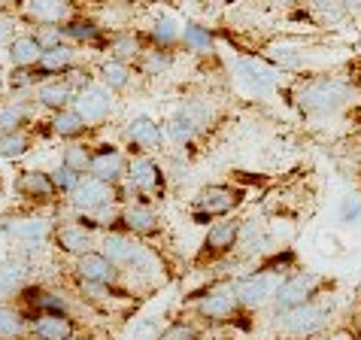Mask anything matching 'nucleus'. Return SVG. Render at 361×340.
<instances>
[{
    "label": "nucleus",
    "instance_id": "obj_1",
    "mask_svg": "<svg viewBox=\"0 0 361 340\" xmlns=\"http://www.w3.org/2000/svg\"><path fill=\"white\" fill-rule=\"evenodd\" d=\"M288 101L304 116H334L353 101V85L328 73L298 76L295 85L288 88Z\"/></svg>",
    "mask_w": 361,
    "mask_h": 340
},
{
    "label": "nucleus",
    "instance_id": "obj_2",
    "mask_svg": "<svg viewBox=\"0 0 361 340\" xmlns=\"http://www.w3.org/2000/svg\"><path fill=\"white\" fill-rule=\"evenodd\" d=\"M283 265H295V255L292 253L276 255V258L267 262V267H258V271L234 279V295H237L240 307L252 313V310H262L267 304H274L276 289H279V283H283V277L288 271V267H283Z\"/></svg>",
    "mask_w": 361,
    "mask_h": 340
},
{
    "label": "nucleus",
    "instance_id": "obj_3",
    "mask_svg": "<svg viewBox=\"0 0 361 340\" xmlns=\"http://www.w3.org/2000/svg\"><path fill=\"white\" fill-rule=\"evenodd\" d=\"M246 188L243 186H234V183H209L204 186L200 192L192 198L188 204V219L195 225H209L216 219H225V216H234L240 207L246 201Z\"/></svg>",
    "mask_w": 361,
    "mask_h": 340
},
{
    "label": "nucleus",
    "instance_id": "obj_4",
    "mask_svg": "<svg viewBox=\"0 0 361 340\" xmlns=\"http://www.w3.org/2000/svg\"><path fill=\"white\" fill-rule=\"evenodd\" d=\"M185 307H192L195 322H200V325H231V322H237V316L249 313V310H243L237 301L234 283L200 289L192 298H185Z\"/></svg>",
    "mask_w": 361,
    "mask_h": 340
},
{
    "label": "nucleus",
    "instance_id": "obj_5",
    "mask_svg": "<svg viewBox=\"0 0 361 340\" xmlns=\"http://www.w3.org/2000/svg\"><path fill=\"white\" fill-rule=\"evenodd\" d=\"M240 222H243V219L234 213V216L216 219V222L207 225V234H204V240H200L197 253H195V258H192L195 271H207V267L222 265L225 258L234 255L237 237H240Z\"/></svg>",
    "mask_w": 361,
    "mask_h": 340
},
{
    "label": "nucleus",
    "instance_id": "obj_6",
    "mask_svg": "<svg viewBox=\"0 0 361 340\" xmlns=\"http://www.w3.org/2000/svg\"><path fill=\"white\" fill-rule=\"evenodd\" d=\"M125 186L131 188L134 201L158 204L167 198V170L155 155H128Z\"/></svg>",
    "mask_w": 361,
    "mask_h": 340
},
{
    "label": "nucleus",
    "instance_id": "obj_7",
    "mask_svg": "<svg viewBox=\"0 0 361 340\" xmlns=\"http://www.w3.org/2000/svg\"><path fill=\"white\" fill-rule=\"evenodd\" d=\"M331 286H334V279H328V277L316 274V271H304V267L286 274L283 283H279V289H276V295H274L276 316L286 313V310H292V307L316 301V298H325V292Z\"/></svg>",
    "mask_w": 361,
    "mask_h": 340
},
{
    "label": "nucleus",
    "instance_id": "obj_8",
    "mask_svg": "<svg viewBox=\"0 0 361 340\" xmlns=\"http://www.w3.org/2000/svg\"><path fill=\"white\" fill-rule=\"evenodd\" d=\"M276 319H279L283 334L295 337V340H307V337L322 334L331 325V319H334V304L325 301V298H316V301H310V304L286 310V313H279Z\"/></svg>",
    "mask_w": 361,
    "mask_h": 340
},
{
    "label": "nucleus",
    "instance_id": "obj_9",
    "mask_svg": "<svg viewBox=\"0 0 361 340\" xmlns=\"http://www.w3.org/2000/svg\"><path fill=\"white\" fill-rule=\"evenodd\" d=\"M118 231L155 246V243H161V237H164L161 213L155 210V204L128 201V204H122V210H118Z\"/></svg>",
    "mask_w": 361,
    "mask_h": 340
},
{
    "label": "nucleus",
    "instance_id": "obj_10",
    "mask_svg": "<svg viewBox=\"0 0 361 340\" xmlns=\"http://www.w3.org/2000/svg\"><path fill=\"white\" fill-rule=\"evenodd\" d=\"M167 137L164 125H158L152 116H134L125 125V152L128 155H155L164 152Z\"/></svg>",
    "mask_w": 361,
    "mask_h": 340
},
{
    "label": "nucleus",
    "instance_id": "obj_11",
    "mask_svg": "<svg viewBox=\"0 0 361 340\" xmlns=\"http://www.w3.org/2000/svg\"><path fill=\"white\" fill-rule=\"evenodd\" d=\"M73 274L85 283H94V286H106V289H122L125 283V271L118 265H113L109 258L100 253V249H88L85 255L73 258Z\"/></svg>",
    "mask_w": 361,
    "mask_h": 340
},
{
    "label": "nucleus",
    "instance_id": "obj_12",
    "mask_svg": "<svg viewBox=\"0 0 361 340\" xmlns=\"http://www.w3.org/2000/svg\"><path fill=\"white\" fill-rule=\"evenodd\" d=\"M13 192L31 207H49L61 198L55 183H52V174H49V170H37V167L18 170L16 179H13Z\"/></svg>",
    "mask_w": 361,
    "mask_h": 340
},
{
    "label": "nucleus",
    "instance_id": "obj_13",
    "mask_svg": "<svg viewBox=\"0 0 361 340\" xmlns=\"http://www.w3.org/2000/svg\"><path fill=\"white\" fill-rule=\"evenodd\" d=\"M73 109L92 128H100L109 122V116H113V109H116V92H109V88L100 83H92V85H85L82 92H76Z\"/></svg>",
    "mask_w": 361,
    "mask_h": 340
},
{
    "label": "nucleus",
    "instance_id": "obj_14",
    "mask_svg": "<svg viewBox=\"0 0 361 340\" xmlns=\"http://www.w3.org/2000/svg\"><path fill=\"white\" fill-rule=\"evenodd\" d=\"M94 231H88L82 222L76 219H64V222H55L52 225V234H49V243L55 246L58 255L64 258H79L85 255L88 249H94Z\"/></svg>",
    "mask_w": 361,
    "mask_h": 340
},
{
    "label": "nucleus",
    "instance_id": "obj_15",
    "mask_svg": "<svg viewBox=\"0 0 361 340\" xmlns=\"http://www.w3.org/2000/svg\"><path fill=\"white\" fill-rule=\"evenodd\" d=\"M31 131L37 137H39V131H43L49 137L64 140V143H73V140H88L94 134V128L88 125L73 107H67V109H61V113H52L49 119H43V122H34Z\"/></svg>",
    "mask_w": 361,
    "mask_h": 340
},
{
    "label": "nucleus",
    "instance_id": "obj_16",
    "mask_svg": "<svg viewBox=\"0 0 361 340\" xmlns=\"http://www.w3.org/2000/svg\"><path fill=\"white\" fill-rule=\"evenodd\" d=\"M113 201H116V186H109L92 174H85L79 179V186L67 195V204L73 207V213H97L100 207H106Z\"/></svg>",
    "mask_w": 361,
    "mask_h": 340
},
{
    "label": "nucleus",
    "instance_id": "obj_17",
    "mask_svg": "<svg viewBox=\"0 0 361 340\" xmlns=\"http://www.w3.org/2000/svg\"><path fill=\"white\" fill-rule=\"evenodd\" d=\"M88 174L104 179L109 186L125 183L128 174V152L116 143H94L92 149V164H88Z\"/></svg>",
    "mask_w": 361,
    "mask_h": 340
},
{
    "label": "nucleus",
    "instance_id": "obj_18",
    "mask_svg": "<svg viewBox=\"0 0 361 340\" xmlns=\"http://www.w3.org/2000/svg\"><path fill=\"white\" fill-rule=\"evenodd\" d=\"M76 16V6L73 0H25L18 6V18L27 25V28H37V25H64Z\"/></svg>",
    "mask_w": 361,
    "mask_h": 340
},
{
    "label": "nucleus",
    "instance_id": "obj_19",
    "mask_svg": "<svg viewBox=\"0 0 361 340\" xmlns=\"http://www.w3.org/2000/svg\"><path fill=\"white\" fill-rule=\"evenodd\" d=\"M73 64H79V46L61 43V46H55V49H46V52L39 55V61L34 67H27V73H31V83L37 88L39 83H46V79L64 76Z\"/></svg>",
    "mask_w": 361,
    "mask_h": 340
},
{
    "label": "nucleus",
    "instance_id": "obj_20",
    "mask_svg": "<svg viewBox=\"0 0 361 340\" xmlns=\"http://www.w3.org/2000/svg\"><path fill=\"white\" fill-rule=\"evenodd\" d=\"M34 337L39 340H79L82 337V322L73 313H37L27 322Z\"/></svg>",
    "mask_w": 361,
    "mask_h": 340
},
{
    "label": "nucleus",
    "instance_id": "obj_21",
    "mask_svg": "<svg viewBox=\"0 0 361 340\" xmlns=\"http://www.w3.org/2000/svg\"><path fill=\"white\" fill-rule=\"evenodd\" d=\"M176 109H183V113L192 119V125L197 128V134H200V143H204L207 134L222 122V109H219V104L209 95H188V97L179 101Z\"/></svg>",
    "mask_w": 361,
    "mask_h": 340
},
{
    "label": "nucleus",
    "instance_id": "obj_22",
    "mask_svg": "<svg viewBox=\"0 0 361 340\" xmlns=\"http://www.w3.org/2000/svg\"><path fill=\"white\" fill-rule=\"evenodd\" d=\"M34 101L39 109H46V113L52 116V113H61V109L73 107L76 88L70 85L64 76H55V79H46V83H39L34 88Z\"/></svg>",
    "mask_w": 361,
    "mask_h": 340
},
{
    "label": "nucleus",
    "instance_id": "obj_23",
    "mask_svg": "<svg viewBox=\"0 0 361 340\" xmlns=\"http://www.w3.org/2000/svg\"><path fill=\"white\" fill-rule=\"evenodd\" d=\"M234 67H237V73L243 76L249 85L258 88V92L274 88L279 83V73H283L276 64H270V61H264V58H258V55H237Z\"/></svg>",
    "mask_w": 361,
    "mask_h": 340
},
{
    "label": "nucleus",
    "instance_id": "obj_24",
    "mask_svg": "<svg viewBox=\"0 0 361 340\" xmlns=\"http://www.w3.org/2000/svg\"><path fill=\"white\" fill-rule=\"evenodd\" d=\"M37 101H25V97H13V101L0 104V134H13V131H31L37 122Z\"/></svg>",
    "mask_w": 361,
    "mask_h": 340
},
{
    "label": "nucleus",
    "instance_id": "obj_25",
    "mask_svg": "<svg viewBox=\"0 0 361 340\" xmlns=\"http://www.w3.org/2000/svg\"><path fill=\"white\" fill-rule=\"evenodd\" d=\"M64 31V40L73 46H104L109 43V31L94 18H85V16H73L70 22L61 25Z\"/></svg>",
    "mask_w": 361,
    "mask_h": 340
},
{
    "label": "nucleus",
    "instance_id": "obj_26",
    "mask_svg": "<svg viewBox=\"0 0 361 340\" xmlns=\"http://www.w3.org/2000/svg\"><path fill=\"white\" fill-rule=\"evenodd\" d=\"M264 246H267L264 219H258V216L243 219V222H240V237H237L234 255H237V258H252V255H262Z\"/></svg>",
    "mask_w": 361,
    "mask_h": 340
},
{
    "label": "nucleus",
    "instance_id": "obj_27",
    "mask_svg": "<svg viewBox=\"0 0 361 340\" xmlns=\"http://www.w3.org/2000/svg\"><path fill=\"white\" fill-rule=\"evenodd\" d=\"M94 73H97V83L100 85H106L109 92H128L134 83V64H128V61H118V58L113 55H106L104 61H100L94 67Z\"/></svg>",
    "mask_w": 361,
    "mask_h": 340
},
{
    "label": "nucleus",
    "instance_id": "obj_28",
    "mask_svg": "<svg viewBox=\"0 0 361 340\" xmlns=\"http://www.w3.org/2000/svg\"><path fill=\"white\" fill-rule=\"evenodd\" d=\"M146 49H149V43H146L143 31H116V34H109V43H106V52L128 64H134Z\"/></svg>",
    "mask_w": 361,
    "mask_h": 340
},
{
    "label": "nucleus",
    "instance_id": "obj_29",
    "mask_svg": "<svg viewBox=\"0 0 361 340\" xmlns=\"http://www.w3.org/2000/svg\"><path fill=\"white\" fill-rule=\"evenodd\" d=\"M176 67V49H155L149 46L143 55L134 61V73L146 76V79H155V76H164Z\"/></svg>",
    "mask_w": 361,
    "mask_h": 340
},
{
    "label": "nucleus",
    "instance_id": "obj_30",
    "mask_svg": "<svg viewBox=\"0 0 361 340\" xmlns=\"http://www.w3.org/2000/svg\"><path fill=\"white\" fill-rule=\"evenodd\" d=\"M179 49H185L188 55H197V58H213L216 37H213V31H207L204 25L188 22V25H183V34H179Z\"/></svg>",
    "mask_w": 361,
    "mask_h": 340
},
{
    "label": "nucleus",
    "instance_id": "obj_31",
    "mask_svg": "<svg viewBox=\"0 0 361 340\" xmlns=\"http://www.w3.org/2000/svg\"><path fill=\"white\" fill-rule=\"evenodd\" d=\"M6 55H9V64L18 67V70H27L39 61V55H43V49L34 40V34H13V40L6 43Z\"/></svg>",
    "mask_w": 361,
    "mask_h": 340
},
{
    "label": "nucleus",
    "instance_id": "obj_32",
    "mask_svg": "<svg viewBox=\"0 0 361 340\" xmlns=\"http://www.w3.org/2000/svg\"><path fill=\"white\" fill-rule=\"evenodd\" d=\"M27 316L16 301H0V340H18L27 334Z\"/></svg>",
    "mask_w": 361,
    "mask_h": 340
},
{
    "label": "nucleus",
    "instance_id": "obj_33",
    "mask_svg": "<svg viewBox=\"0 0 361 340\" xmlns=\"http://www.w3.org/2000/svg\"><path fill=\"white\" fill-rule=\"evenodd\" d=\"M52 219L46 216H31V219H22V225H16L13 231L16 237L22 240L27 249H39L43 243H49V234H52Z\"/></svg>",
    "mask_w": 361,
    "mask_h": 340
},
{
    "label": "nucleus",
    "instance_id": "obj_34",
    "mask_svg": "<svg viewBox=\"0 0 361 340\" xmlns=\"http://www.w3.org/2000/svg\"><path fill=\"white\" fill-rule=\"evenodd\" d=\"M37 134L34 131H13V134H0V158L4 162H22L25 155L34 152L37 146Z\"/></svg>",
    "mask_w": 361,
    "mask_h": 340
},
{
    "label": "nucleus",
    "instance_id": "obj_35",
    "mask_svg": "<svg viewBox=\"0 0 361 340\" xmlns=\"http://www.w3.org/2000/svg\"><path fill=\"white\" fill-rule=\"evenodd\" d=\"M179 34H183V28H179L170 16H158L152 28L146 31V43L155 46V49H179Z\"/></svg>",
    "mask_w": 361,
    "mask_h": 340
},
{
    "label": "nucleus",
    "instance_id": "obj_36",
    "mask_svg": "<svg viewBox=\"0 0 361 340\" xmlns=\"http://www.w3.org/2000/svg\"><path fill=\"white\" fill-rule=\"evenodd\" d=\"M25 283H27V265H25V258H18V255L6 258V262L0 265V298L16 295Z\"/></svg>",
    "mask_w": 361,
    "mask_h": 340
},
{
    "label": "nucleus",
    "instance_id": "obj_37",
    "mask_svg": "<svg viewBox=\"0 0 361 340\" xmlns=\"http://www.w3.org/2000/svg\"><path fill=\"white\" fill-rule=\"evenodd\" d=\"M92 149H94L92 140H73V143L64 146L61 164H67L70 170H76L79 176H85L88 174V164H92Z\"/></svg>",
    "mask_w": 361,
    "mask_h": 340
},
{
    "label": "nucleus",
    "instance_id": "obj_38",
    "mask_svg": "<svg viewBox=\"0 0 361 340\" xmlns=\"http://www.w3.org/2000/svg\"><path fill=\"white\" fill-rule=\"evenodd\" d=\"M158 340H204V332H200V325L192 322V319H173Z\"/></svg>",
    "mask_w": 361,
    "mask_h": 340
},
{
    "label": "nucleus",
    "instance_id": "obj_39",
    "mask_svg": "<svg viewBox=\"0 0 361 340\" xmlns=\"http://www.w3.org/2000/svg\"><path fill=\"white\" fill-rule=\"evenodd\" d=\"M310 6H313V13L328 25H340V22L349 18L343 0H310Z\"/></svg>",
    "mask_w": 361,
    "mask_h": 340
},
{
    "label": "nucleus",
    "instance_id": "obj_40",
    "mask_svg": "<svg viewBox=\"0 0 361 340\" xmlns=\"http://www.w3.org/2000/svg\"><path fill=\"white\" fill-rule=\"evenodd\" d=\"M34 40L39 43V49H55V46H61V43H67L64 40V31H61V25H37L34 28Z\"/></svg>",
    "mask_w": 361,
    "mask_h": 340
},
{
    "label": "nucleus",
    "instance_id": "obj_41",
    "mask_svg": "<svg viewBox=\"0 0 361 340\" xmlns=\"http://www.w3.org/2000/svg\"><path fill=\"white\" fill-rule=\"evenodd\" d=\"M49 174H52V183H55V188H58V195L61 198H67L79 186V179H82L76 170H70L67 164H58L55 170H49Z\"/></svg>",
    "mask_w": 361,
    "mask_h": 340
},
{
    "label": "nucleus",
    "instance_id": "obj_42",
    "mask_svg": "<svg viewBox=\"0 0 361 340\" xmlns=\"http://www.w3.org/2000/svg\"><path fill=\"white\" fill-rule=\"evenodd\" d=\"M358 216H361V195L346 198L343 207H340V219H343V222H355Z\"/></svg>",
    "mask_w": 361,
    "mask_h": 340
},
{
    "label": "nucleus",
    "instance_id": "obj_43",
    "mask_svg": "<svg viewBox=\"0 0 361 340\" xmlns=\"http://www.w3.org/2000/svg\"><path fill=\"white\" fill-rule=\"evenodd\" d=\"M343 6H346V16H349V18L361 16V0H343Z\"/></svg>",
    "mask_w": 361,
    "mask_h": 340
},
{
    "label": "nucleus",
    "instance_id": "obj_44",
    "mask_svg": "<svg viewBox=\"0 0 361 340\" xmlns=\"http://www.w3.org/2000/svg\"><path fill=\"white\" fill-rule=\"evenodd\" d=\"M113 4H125V6H134V4H143V0H113Z\"/></svg>",
    "mask_w": 361,
    "mask_h": 340
},
{
    "label": "nucleus",
    "instance_id": "obj_45",
    "mask_svg": "<svg viewBox=\"0 0 361 340\" xmlns=\"http://www.w3.org/2000/svg\"><path fill=\"white\" fill-rule=\"evenodd\" d=\"M18 340H39V337H34V334H31V332H27V334H25V337H18Z\"/></svg>",
    "mask_w": 361,
    "mask_h": 340
},
{
    "label": "nucleus",
    "instance_id": "obj_46",
    "mask_svg": "<svg viewBox=\"0 0 361 340\" xmlns=\"http://www.w3.org/2000/svg\"><path fill=\"white\" fill-rule=\"evenodd\" d=\"M16 4H18V6H22V4H25V0H16Z\"/></svg>",
    "mask_w": 361,
    "mask_h": 340
},
{
    "label": "nucleus",
    "instance_id": "obj_47",
    "mask_svg": "<svg viewBox=\"0 0 361 340\" xmlns=\"http://www.w3.org/2000/svg\"><path fill=\"white\" fill-rule=\"evenodd\" d=\"M79 340H85V337H79Z\"/></svg>",
    "mask_w": 361,
    "mask_h": 340
}]
</instances>
